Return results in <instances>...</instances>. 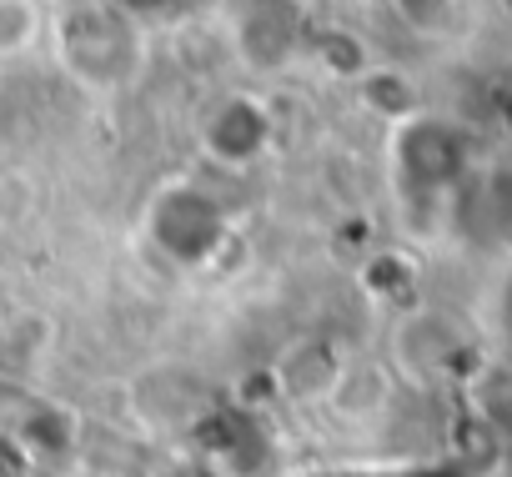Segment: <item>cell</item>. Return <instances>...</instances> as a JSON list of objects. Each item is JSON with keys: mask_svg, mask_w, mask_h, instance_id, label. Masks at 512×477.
<instances>
[{"mask_svg": "<svg viewBox=\"0 0 512 477\" xmlns=\"http://www.w3.org/2000/svg\"><path fill=\"white\" fill-rule=\"evenodd\" d=\"M226 231H231V221H226L221 201L196 191L191 181H171L151 196L146 236L171 267H206L221 252Z\"/></svg>", "mask_w": 512, "mask_h": 477, "instance_id": "cell-3", "label": "cell"}, {"mask_svg": "<svg viewBox=\"0 0 512 477\" xmlns=\"http://www.w3.org/2000/svg\"><path fill=\"white\" fill-rule=\"evenodd\" d=\"M472 387V407L482 412V422L497 437H512V362H487L467 377Z\"/></svg>", "mask_w": 512, "mask_h": 477, "instance_id": "cell-6", "label": "cell"}, {"mask_svg": "<svg viewBox=\"0 0 512 477\" xmlns=\"http://www.w3.org/2000/svg\"><path fill=\"white\" fill-rule=\"evenodd\" d=\"M502 322H507V337H512V277H507V292H502Z\"/></svg>", "mask_w": 512, "mask_h": 477, "instance_id": "cell-9", "label": "cell"}, {"mask_svg": "<svg viewBox=\"0 0 512 477\" xmlns=\"http://www.w3.org/2000/svg\"><path fill=\"white\" fill-rule=\"evenodd\" d=\"M392 362L417 387H447V382H467L477 372V342L467 337V327L457 317H447L437 307H412L392 327Z\"/></svg>", "mask_w": 512, "mask_h": 477, "instance_id": "cell-4", "label": "cell"}, {"mask_svg": "<svg viewBox=\"0 0 512 477\" xmlns=\"http://www.w3.org/2000/svg\"><path fill=\"white\" fill-rule=\"evenodd\" d=\"M0 71H6V66H0Z\"/></svg>", "mask_w": 512, "mask_h": 477, "instance_id": "cell-10", "label": "cell"}, {"mask_svg": "<svg viewBox=\"0 0 512 477\" xmlns=\"http://www.w3.org/2000/svg\"><path fill=\"white\" fill-rule=\"evenodd\" d=\"M61 71L86 91H126L146 66V36L121 0H71L51 26Z\"/></svg>", "mask_w": 512, "mask_h": 477, "instance_id": "cell-1", "label": "cell"}, {"mask_svg": "<svg viewBox=\"0 0 512 477\" xmlns=\"http://www.w3.org/2000/svg\"><path fill=\"white\" fill-rule=\"evenodd\" d=\"M46 36V6L41 0H0V66L21 61Z\"/></svg>", "mask_w": 512, "mask_h": 477, "instance_id": "cell-7", "label": "cell"}, {"mask_svg": "<svg viewBox=\"0 0 512 477\" xmlns=\"http://www.w3.org/2000/svg\"><path fill=\"white\" fill-rule=\"evenodd\" d=\"M392 181L397 196L407 206H427V211H447L452 191L467 181L472 161H467V136L452 121L437 116H402L392 121Z\"/></svg>", "mask_w": 512, "mask_h": 477, "instance_id": "cell-2", "label": "cell"}, {"mask_svg": "<svg viewBox=\"0 0 512 477\" xmlns=\"http://www.w3.org/2000/svg\"><path fill=\"white\" fill-rule=\"evenodd\" d=\"M272 136L277 121L256 96H226L201 121V151L226 171H246L251 161H262L272 151Z\"/></svg>", "mask_w": 512, "mask_h": 477, "instance_id": "cell-5", "label": "cell"}, {"mask_svg": "<svg viewBox=\"0 0 512 477\" xmlns=\"http://www.w3.org/2000/svg\"><path fill=\"white\" fill-rule=\"evenodd\" d=\"M392 11L417 36H447L452 21H457V0H392Z\"/></svg>", "mask_w": 512, "mask_h": 477, "instance_id": "cell-8", "label": "cell"}]
</instances>
